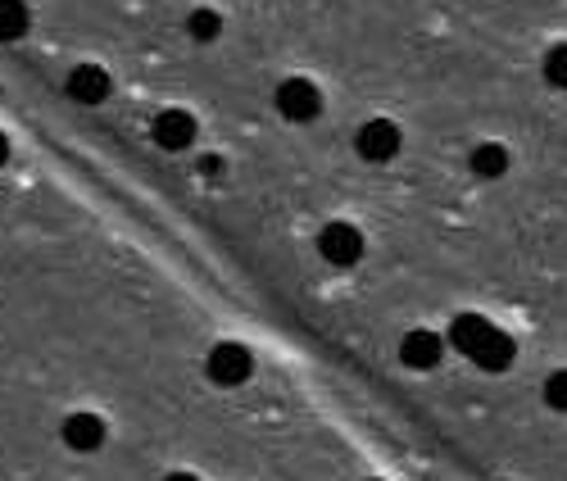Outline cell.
<instances>
[{"mask_svg":"<svg viewBox=\"0 0 567 481\" xmlns=\"http://www.w3.org/2000/svg\"><path fill=\"white\" fill-rule=\"evenodd\" d=\"M277 114L281 119H291V123H313L322 114V95L313 82L305 78H287L277 86Z\"/></svg>","mask_w":567,"mask_h":481,"instance_id":"1","label":"cell"},{"mask_svg":"<svg viewBox=\"0 0 567 481\" xmlns=\"http://www.w3.org/2000/svg\"><path fill=\"white\" fill-rule=\"evenodd\" d=\"M318 250L332 268H350L363 259V236L354 223H327L322 236H318Z\"/></svg>","mask_w":567,"mask_h":481,"instance_id":"2","label":"cell"},{"mask_svg":"<svg viewBox=\"0 0 567 481\" xmlns=\"http://www.w3.org/2000/svg\"><path fill=\"white\" fill-rule=\"evenodd\" d=\"M209 377L218 381V387H241V381L250 377V368H255V359H250V350L246 346H236V341H223V346H214L209 350Z\"/></svg>","mask_w":567,"mask_h":481,"instance_id":"3","label":"cell"},{"mask_svg":"<svg viewBox=\"0 0 567 481\" xmlns=\"http://www.w3.org/2000/svg\"><path fill=\"white\" fill-rule=\"evenodd\" d=\"M354 146H359V155H363L368 164H391V160L400 155V127L386 123V119H372V123L359 127Z\"/></svg>","mask_w":567,"mask_h":481,"instance_id":"4","label":"cell"},{"mask_svg":"<svg viewBox=\"0 0 567 481\" xmlns=\"http://www.w3.org/2000/svg\"><path fill=\"white\" fill-rule=\"evenodd\" d=\"M441 336L436 331H427V327H413L404 341H400V364L404 368H413V372H427V368H436L441 364Z\"/></svg>","mask_w":567,"mask_h":481,"instance_id":"5","label":"cell"},{"mask_svg":"<svg viewBox=\"0 0 567 481\" xmlns=\"http://www.w3.org/2000/svg\"><path fill=\"white\" fill-rule=\"evenodd\" d=\"M151 136H155L159 151H186V146L196 141V119L186 114V110H164V114L155 119Z\"/></svg>","mask_w":567,"mask_h":481,"instance_id":"6","label":"cell"},{"mask_svg":"<svg viewBox=\"0 0 567 481\" xmlns=\"http://www.w3.org/2000/svg\"><path fill=\"white\" fill-rule=\"evenodd\" d=\"M64 446L78 450V454H91L105 446V422L96 413H73L64 418Z\"/></svg>","mask_w":567,"mask_h":481,"instance_id":"7","label":"cell"},{"mask_svg":"<svg viewBox=\"0 0 567 481\" xmlns=\"http://www.w3.org/2000/svg\"><path fill=\"white\" fill-rule=\"evenodd\" d=\"M491 331H495V323H486L482 314H458V318L450 323V346L472 359V355L482 350V341H486Z\"/></svg>","mask_w":567,"mask_h":481,"instance_id":"8","label":"cell"},{"mask_svg":"<svg viewBox=\"0 0 567 481\" xmlns=\"http://www.w3.org/2000/svg\"><path fill=\"white\" fill-rule=\"evenodd\" d=\"M69 95L78 105H101L105 95H110V73L96 69V64H82L69 73Z\"/></svg>","mask_w":567,"mask_h":481,"instance_id":"9","label":"cell"},{"mask_svg":"<svg viewBox=\"0 0 567 481\" xmlns=\"http://www.w3.org/2000/svg\"><path fill=\"white\" fill-rule=\"evenodd\" d=\"M513 355H517L513 336L495 327V331L486 336V341H482V350L472 355V364H477V368H486V372H504V368H513Z\"/></svg>","mask_w":567,"mask_h":481,"instance_id":"10","label":"cell"},{"mask_svg":"<svg viewBox=\"0 0 567 481\" xmlns=\"http://www.w3.org/2000/svg\"><path fill=\"white\" fill-rule=\"evenodd\" d=\"M504 168H508V151L499 141H486V146L472 151V173L477 177H504Z\"/></svg>","mask_w":567,"mask_h":481,"instance_id":"11","label":"cell"},{"mask_svg":"<svg viewBox=\"0 0 567 481\" xmlns=\"http://www.w3.org/2000/svg\"><path fill=\"white\" fill-rule=\"evenodd\" d=\"M28 23H32V14L23 0H0V41H19L28 32Z\"/></svg>","mask_w":567,"mask_h":481,"instance_id":"12","label":"cell"},{"mask_svg":"<svg viewBox=\"0 0 567 481\" xmlns=\"http://www.w3.org/2000/svg\"><path fill=\"white\" fill-rule=\"evenodd\" d=\"M540 73H545V82L549 86H558V91H567V41H558L554 51L545 55V64H540Z\"/></svg>","mask_w":567,"mask_h":481,"instance_id":"13","label":"cell"},{"mask_svg":"<svg viewBox=\"0 0 567 481\" xmlns=\"http://www.w3.org/2000/svg\"><path fill=\"white\" fill-rule=\"evenodd\" d=\"M186 32H192V41H218L223 19H218L214 10H196L192 19H186Z\"/></svg>","mask_w":567,"mask_h":481,"instance_id":"14","label":"cell"},{"mask_svg":"<svg viewBox=\"0 0 567 481\" xmlns=\"http://www.w3.org/2000/svg\"><path fill=\"white\" fill-rule=\"evenodd\" d=\"M545 405L554 413H567V368H558L549 381H545Z\"/></svg>","mask_w":567,"mask_h":481,"instance_id":"15","label":"cell"},{"mask_svg":"<svg viewBox=\"0 0 567 481\" xmlns=\"http://www.w3.org/2000/svg\"><path fill=\"white\" fill-rule=\"evenodd\" d=\"M6 160H10V136L0 132V168H6Z\"/></svg>","mask_w":567,"mask_h":481,"instance_id":"16","label":"cell"},{"mask_svg":"<svg viewBox=\"0 0 567 481\" xmlns=\"http://www.w3.org/2000/svg\"><path fill=\"white\" fill-rule=\"evenodd\" d=\"M164 481H196L192 472H173V477H164Z\"/></svg>","mask_w":567,"mask_h":481,"instance_id":"17","label":"cell"}]
</instances>
